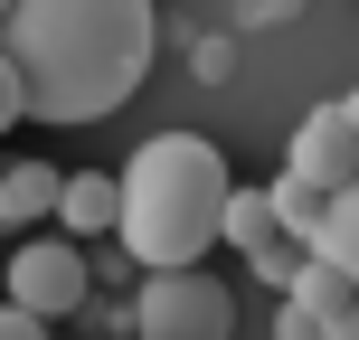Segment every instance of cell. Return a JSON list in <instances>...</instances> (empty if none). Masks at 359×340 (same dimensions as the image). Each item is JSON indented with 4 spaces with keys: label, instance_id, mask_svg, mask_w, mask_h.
<instances>
[{
    "label": "cell",
    "instance_id": "obj_15",
    "mask_svg": "<svg viewBox=\"0 0 359 340\" xmlns=\"http://www.w3.org/2000/svg\"><path fill=\"white\" fill-rule=\"evenodd\" d=\"M341 114H350V132H359V86H350V95H341Z\"/></svg>",
    "mask_w": 359,
    "mask_h": 340
},
{
    "label": "cell",
    "instance_id": "obj_3",
    "mask_svg": "<svg viewBox=\"0 0 359 340\" xmlns=\"http://www.w3.org/2000/svg\"><path fill=\"white\" fill-rule=\"evenodd\" d=\"M133 340H236V293L208 265H142Z\"/></svg>",
    "mask_w": 359,
    "mask_h": 340
},
{
    "label": "cell",
    "instance_id": "obj_5",
    "mask_svg": "<svg viewBox=\"0 0 359 340\" xmlns=\"http://www.w3.org/2000/svg\"><path fill=\"white\" fill-rule=\"evenodd\" d=\"M227 246L246 255L255 284H274V293H284V284H293V265L312 255L303 236H284V217H274V198H265V189H236V198H227Z\"/></svg>",
    "mask_w": 359,
    "mask_h": 340
},
{
    "label": "cell",
    "instance_id": "obj_9",
    "mask_svg": "<svg viewBox=\"0 0 359 340\" xmlns=\"http://www.w3.org/2000/svg\"><path fill=\"white\" fill-rule=\"evenodd\" d=\"M57 179H67V170H48V161H10V170H0V227H19V236L48 227V217H57Z\"/></svg>",
    "mask_w": 359,
    "mask_h": 340
},
{
    "label": "cell",
    "instance_id": "obj_6",
    "mask_svg": "<svg viewBox=\"0 0 359 340\" xmlns=\"http://www.w3.org/2000/svg\"><path fill=\"white\" fill-rule=\"evenodd\" d=\"M303 179H322V189H341V179L359 170V132H350V114H341V95L331 104H312L303 123H293V151H284Z\"/></svg>",
    "mask_w": 359,
    "mask_h": 340
},
{
    "label": "cell",
    "instance_id": "obj_8",
    "mask_svg": "<svg viewBox=\"0 0 359 340\" xmlns=\"http://www.w3.org/2000/svg\"><path fill=\"white\" fill-rule=\"evenodd\" d=\"M123 217V170H67L57 179V227L67 236H114Z\"/></svg>",
    "mask_w": 359,
    "mask_h": 340
},
{
    "label": "cell",
    "instance_id": "obj_11",
    "mask_svg": "<svg viewBox=\"0 0 359 340\" xmlns=\"http://www.w3.org/2000/svg\"><path fill=\"white\" fill-rule=\"evenodd\" d=\"M274 340H331V331L312 322V312L293 303V293H274Z\"/></svg>",
    "mask_w": 359,
    "mask_h": 340
},
{
    "label": "cell",
    "instance_id": "obj_13",
    "mask_svg": "<svg viewBox=\"0 0 359 340\" xmlns=\"http://www.w3.org/2000/svg\"><path fill=\"white\" fill-rule=\"evenodd\" d=\"M0 340H48V322H38L29 303H10V293H0Z\"/></svg>",
    "mask_w": 359,
    "mask_h": 340
},
{
    "label": "cell",
    "instance_id": "obj_14",
    "mask_svg": "<svg viewBox=\"0 0 359 340\" xmlns=\"http://www.w3.org/2000/svg\"><path fill=\"white\" fill-rule=\"evenodd\" d=\"M303 10V0H236V19H246V29H265V19H293Z\"/></svg>",
    "mask_w": 359,
    "mask_h": 340
},
{
    "label": "cell",
    "instance_id": "obj_4",
    "mask_svg": "<svg viewBox=\"0 0 359 340\" xmlns=\"http://www.w3.org/2000/svg\"><path fill=\"white\" fill-rule=\"evenodd\" d=\"M10 303H29L38 322H67V312H86V293H95V265H86V236H48V227H29L10 246Z\"/></svg>",
    "mask_w": 359,
    "mask_h": 340
},
{
    "label": "cell",
    "instance_id": "obj_7",
    "mask_svg": "<svg viewBox=\"0 0 359 340\" xmlns=\"http://www.w3.org/2000/svg\"><path fill=\"white\" fill-rule=\"evenodd\" d=\"M284 293H293V303H303L331 340H359V274H350V265H331V255H303Z\"/></svg>",
    "mask_w": 359,
    "mask_h": 340
},
{
    "label": "cell",
    "instance_id": "obj_10",
    "mask_svg": "<svg viewBox=\"0 0 359 340\" xmlns=\"http://www.w3.org/2000/svg\"><path fill=\"white\" fill-rule=\"evenodd\" d=\"M265 198H274V217H284V236H303V246L322 236V208H331L322 179H303V170L284 161V179H265Z\"/></svg>",
    "mask_w": 359,
    "mask_h": 340
},
{
    "label": "cell",
    "instance_id": "obj_16",
    "mask_svg": "<svg viewBox=\"0 0 359 340\" xmlns=\"http://www.w3.org/2000/svg\"><path fill=\"white\" fill-rule=\"evenodd\" d=\"M0 10H10V0H0Z\"/></svg>",
    "mask_w": 359,
    "mask_h": 340
},
{
    "label": "cell",
    "instance_id": "obj_1",
    "mask_svg": "<svg viewBox=\"0 0 359 340\" xmlns=\"http://www.w3.org/2000/svg\"><path fill=\"white\" fill-rule=\"evenodd\" d=\"M0 48L38 123H104L123 114V95H142L161 57V10L151 0H10Z\"/></svg>",
    "mask_w": 359,
    "mask_h": 340
},
{
    "label": "cell",
    "instance_id": "obj_12",
    "mask_svg": "<svg viewBox=\"0 0 359 340\" xmlns=\"http://www.w3.org/2000/svg\"><path fill=\"white\" fill-rule=\"evenodd\" d=\"M29 114V86H19V67H10V48H0V132Z\"/></svg>",
    "mask_w": 359,
    "mask_h": 340
},
{
    "label": "cell",
    "instance_id": "obj_2",
    "mask_svg": "<svg viewBox=\"0 0 359 340\" xmlns=\"http://www.w3.org/2000/svg\"><path fill=\"white\" fill-rule=\"evenodd\" d=\"M227 198H236V170L217 142L198 132H151L142 151L123 161V236L133 265H198L208 246H227Z\"/></svg>",
    "mask_w": 359,
    "mask_h": 340
}]
</instances>
